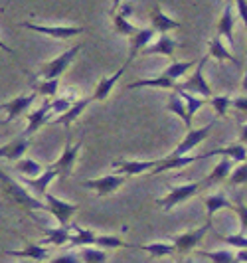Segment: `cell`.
<instances>
[{
  "label": "cell",
  "instance_id": "obj_1",
  "mask_svg": "<svg viewBox=\"0 0 247 263\" xmlns=\"http://www.w3.org/2000/svg\"><path fill=\"white\" fill-rule=\"evenodd\" d=\"M210 55H204L202 60H198L196 62V69L190 73V78L182 81V83H176V87L174 89H182V91H188V93H194V95H200V97H212L214 91H212V87H210L208 79L204 76V67L208 64Z\"/></svg>",
  "mask_w": 247,
  "mask_h": 263
},
{
  "label": "cell",
  "instance_id": "obj_2",
  "mask_svg": "<svg viewBox=\"0 0 247 263\" xmlns=\"http://www.w3.org/2000/svg\"><path fill=\"white\" fill-rule=\"evenodd\" d=\"M210 157H218V153L216 151H208V153H200V155H168V157L164 158H158L155 164V168H150L148 174H160V172H168V171H176V168H184V166H188V164H192V162H198V160H206Z\"/></svg>",
  "mask_w": 247,
  "mask_h": 263
},
{
  "label": "cell",
  "instance_id": "obj_3",
  "mask_svg": "<svg viewBox=\"0 0 247 263\" xmlns=\"http://www.w3.org/2000/svg\"><path fill=\"white\" fill-rule=\"evenodd\" d=\"M79 50H81V44L65 50L64 53H60L58 58H53L50 62H46L44 66L40 67V78L42 79H60L65 73V69L71 66V62L78 58Z\"/></svg>",
  "mask_w": 247,
  "mask_h": 263
},
{
  "label": "cell",
  "instance_id": "obj_4",
  "mask_svg": "<svg viewBox=\"0 0 247 263\" xmlns=\"http://www.w3.org/2000/svg\"><path fill=\"white\" fill-rule=\"evenodd\" d=\"M44 210L50 212L60 226H67L71 222V218L75 216V212H78V204H69L62 198L46 192L44 194Z\"/></svg>",
  "mask_w": 247,
  "mask_h": 263
},
{
  "label": "cell",
  "instance_id": "obj_5",
  "mask_svg": "<svg viewBox=\"0 0 247 263\" xmlns=\"http://www.w3.org/2000/svg\"><path fill=\"white\" fill-rule=\"evenodd\" d=\"M67 131V139H65V148L64 153L60 155V158L50 164L55 174H58V178H65V176H69L71 171H73V166H75V160H78V155L79 151H81V145H83V141H78L75 145L71 143V139H69V129H65Z\"/></svg>",
  "mask_w": 247,
  "mask_h": 263
},
{
  "label": "cell",
  "instance_id": "obj_6",
  "mask_svg": "<svg viewBox=\"0 0 247 263\" xmlns=\"http://www.w3.org/2000/svg\"><path fill=\"white\" fill-rule=\"evenodd\" d=\"M200 188H202V182H186V184L174 186L166 196L158 198L156 204L162 210H170V208H174V206H178V204H182V202L190 200L192 196H196L200 192Z\"/></svg>",
  "mask_w": 247,
  "mask_h": 263
},
{
  "label": "cell",
  "instance_id": "obj_7",
  "mask_svg": "<svg viewBox=\"0 0 247 263\" xmlns=\"http://www.w3.org/2000/svg\"><path fill=\"white\" fill-rule=\"evenodd\" d=\"M20 28H26L32 32H38L44 36H50L55 40H69L75 38L85 32L83 26H44V24H34V22H20Z\"/></svg>",
  "mask_w": 247,
  "mask_h": 263
},
{
  "label": "cell",
  "instance_id": "obj_8",
  "mask_svg": "<svg viewBox=\"0 0 247 263\" xmlns=\"http://www.w3.org/2000/svg\"><path fill=\"white\" fill-rule=\"evenodd\" d=\"M210 226L212 222H206V224L202 226V228H196L192 232H184L180 236H174L172 237V246H174V251L176 253H190V251H194L198 248V243L204 239L206 236V232L210 230Z\"/></svg>",
  "mask_w": 247,
  "mask_h": 263
},
{
  "label": "cell",
  "instance_id": "obj_9",
  "mask_svg": "<svg viewBox=\"0 0 247 263\" xmlns=\"http://www.w3.org/2000/svg\"><path fill=\"white\" fill-rule=\"evenodd\" d=\"M214 127H216V121H210L208 125H204V127H200V129H188L186 137L176 145V148H174L170 155H188L192 148H196L202 141L208 139V135L212 133Z\"/></svg>",
  "mask_w": 247,
  "mask_h": 263
},
{
  "label": "cell",
  "instance_id": "obj_10",
  "mask_svg": "<svg viewBox=\"0 0 247 263\" xmlns=\"http://www.w3.org/2000/svg\"><path fill=\"white\" fill-rule=\"evenodd\" d=\"M125 180H127V176H123V174H107V176H101V178L83 180L81 184H83V188L95 190L99 196H109V194H113L115 190H119L121 186L125 184Z\"/></svg>",
  "mask_w": 247,
  "mask_h": 263
},
{
  "label": "cell",
  "instance_id": "obj_11",
  "mask_svg": "<svg viewBox=\"0 0 247 263\" xmlns=\"http://www.w3.org/2000/svg\"><path fill=\"white\" fill-rule=\"evenodd\" d=\"M36 97H38V93L32 91V93H28V95H18V97H14L10 101L2 103L0 109L6 111V121H4V125L14 121V119H18L20 115H24L28 109L32 107V103L36 101Z\"/></svg>",
  "mask_w": 247,
  "mask_h": 263
},
{
  "label": "cell",
  "instance_id": "obj_12",
  "mask_svg": "<svg viewBox=\"0 0 247 263\" xmlns=\"http://www.w3.org/2000/svg\"><path fill=\"white\" fill-rule=\"evenodd\" d=\"M148 18H150V30H153L155 34H168L170 30H178V28L182 26L178 20H172L170 16L164 14V10L160 8L158 2L150 8Z\"/></svg>",
  "mask_w": 247,
  "mask_h": 263
},
{
  "label": "cell",
  "instance_id": "obj_13",
  "mask_svg": "<svg viewBox=\"0 0 247 263\" xmlns=\"http://www.w3.org/2000/svg\"><path fill=\"white\" fill-rule=\"evenodd\" d=\"M129 66H130V62H125L113 76H105V78H101V81L97 83V87H95V91H93V95H91V101H105V99L111 95V91L115 89L117 81L123 78V73L127 71V67Z\"/></svg>",
  "mask_w": 247,
  "mask_h": 263
},
{
  "label": "cell",
  "instance_id": "obj_14",
  "mask_svg": "<svg viewBox=\"0 0 247 263\" xmlns=\"http://www.w3.org/2000/svg\"><path fill=\"white\" fill-rule=\"evenodd\" d=\"M176 46H178V42L174 38H170L168 34H158V38L153 40L141 53L143 55H166V58H172L174 52H176Z\"/></svg>",
  "mask_w": 247,
  "mask_h": 263
},
{
  "label": "cell",
  "instance_id": "obj_15",
  "mask_svg": "<svg viewBox=\"0 0 247 263\" xmlns=\"http://www.w3.org/2000/svg\"><path fill=\"white\" fill-rule=\"evenodd\" d=\"M156 160H113L111 166L115 168L117 174L123 176H137V174H144L150 168H155Z\"/></svg>",
  "mask_w": 247,
  "mask_h": 263
},
{
  "label": "cell",
  "instance_id": "obj_16",
  "mask_svg": "<svg viewBox=\"0 0 247 263\" xmlns=\"http://www.w3.org/2000/svg\"><path fill=\"white\" fill-rule=\"evenodd\" d=\"M153 40H155V32L150 28H137L135 34L129 36V58H127V62H132Z\"/></svg>",
  "mask_w": 247,
  "mask_h": 263
},
{
  "label": "cell",
  "instance_id": "obj_17",
  "mask_svg": "<svg viewBox=\"0 0 247 263\" xmlns=\"http://www.w3.org/2000/svg\"><path fill=\"white\" fill-rule=\"evenodd\" d=\"M55 178H58L55 171H53L52 166H46V168L40 172L38 176H34V178H26V176H22V182H24V184H26L34 194L44 196V194L48 192V186L52 184Z\"/></svg>",
  "mask_w": 247,
  "mask_h": 263
},
{
  "label": "cell",
  "instance_id": "obj_18",
  "mask_svg": "<svg viewBox=\"0 0 247 263\" xmlns=\"http://www.w3.org/2000/svg\"><path fill=\"white\" fill-rule=\"evenodd\" d=\"M130 14H132V8H130L129 4H119V8L113 12V24H115V30H117V34L121 36H125V38H129L130 34H135V30L137 26H132L129 22Z\"/></svg>",
  "mask_w": 247,
  "mask_h": 263
},
{
  "label": "cell",
  "instance_id": "obj_19",
  "mask_svg": "<svg viewBox=\"0 0 247 263\" xmlns=\"http://www.w3.org/2000/svg\"><path fill=\"white\" fill-rule=\"evenodd\" d=\"M52 117V111H50V101H46L44 105L36 109V111H32V113H28V125H26V131L22 133V135H26V137H32L34 133H38L48 121Z\"/></svg>",
  "mask_w": 247,
  "mask_h": 263
},
{
  "label": "cell",
  "instance_id": "obj_20",
  "mask_svg": "<svg viewBox=\"0 0 247 263\" xmlns=\"http://www.w3.org/2000/svg\"><path fill=\"white\" fill-rule=\"evenodd\" d=\"M234 6H232V2H225L223 12H221L220 20H218V36L225 40L227 44H234Z\"/></svg>",
  "mask_w": 247,
  "mask_h": 263
},
{
  "label": "cell",
  "instance_id": "obj_21",
  "mask_svg": "<svg viewBox=\"0 0 247 263\" xmlns=\"http://www.w3.org/2000/svg\"><path fill=\"white\" fill-rule=\"evenodd\" d=\"M91 103V97H83V99H75L71 105L65 109L64 113H60V115H55V123L58 125H64L65 129H69L71 127V123L75 121V119L85 111V107Z\"/></svg>",
  "mask_w": 247,
  "mask_h": 263
},
{
  "label": "cell",
  "instance_id": "obj_22",
  "mask_svg": "<svg viewBox=\"0 0 247 263\" xmlns=\"http://www.w3.org/2000/svg\"><path fill=\"white\" fill-rule=\"evenodd\" d=\"M30 145H32L30 137H26V135H20L18 139L10 141L8 145L0 146V157L6 158V160H18V158L24 157V153L28 151V146H30Z\"/></svg>",
  "mask_w": 247,
  "mask_h": 263
},
{
  "label": "cell",
  "instance_id": "obj_23",
  "mask_svg": "<svg viewBox=\"0 0 247 263\" xmlns=\"http://www.w3.org/2000/svg\"><path fill=\"white\" fill-rule=\"evenodd\" d=\"M71 236V226H60V228H50L46 230V236L42 237V246H55V248H64L69 241Z\"/></svg>",
  "mask_w": 247,
  "mask_h": 263
},
{
  "label": "cell",
  "instance_id": "obj_24",
  "mask_svg": "<svg viewBox=\"0 0 247 263\" xmlns=\"http://www.w3.org/2000/svg\"><path fill=\"white\" fill-rule=\"evenodd\" d=\"M178 81H172L170 78H166L164 73L156 76V78H146V79H137L129 83L125 89H141V87H155V89H174Z\"/></svg>",
  "mask_w": 247,
  "mask_h": 263
},
{
  "label": "cell",
  "instance_id": "obj_25",
  "mask_svg": "<svg viewBox=\"0 0 247 263\" xmlns=\"http://www.w3.org/2000/svg\"><path fill=\"white\" fill-rule=\"evenodd\" d=\"M204 204H206V218L208 222H212V218L216 216V212L220 210H234L235 204L232 200L223 196V194H210L204 198Z\"/></svg>",
  "mask_w": 247,
  "mask_h": 263
},
{
  "label": "cell",
  "instance_id": "obj_26",
  "mask_svg": "<svg viewBox=\"0 0 247 263\" xmlns=\"http://www.w3.org/2000/svg\"><path fill=\"white\" fill-rule=\"evenodd\" d=\"M208 55L210 58H216V60H220V62H232L235 66H241V62L235 58L234 53L230 52L227 48H225V44L221 42L220 36H214V38L210 40V46H208Z\"/></svg>",
  "mask_w": 247,
  "mask_h": 263
},
{
  "label": "cell",
  "instance_id": "obj_27",
  "mask_svg": "<svg viewBox=\"0 0 247 263\" xmlns=\"http://www.w3.org/2000/svg\"><path fill=\"white\" fill-rule=\"evenodd\" d=\"M6 255H12V257H26V259H34V261L50 259V253L46 250V246H42V243H28L24 250H10V251H6Z\"/></svg>",
  "mask_w": 247,
  "mask_h": 263
},
{
  "label": "cell",
  "instance_id": "obj_28",
  "mask_svg": "<svg viewBox=\"0 0 247 263\" xmlns=\"http://www.w3.org/2000/svg\"><path fill=\"white\" fill-rule=\"evenodd\" d=\"M232 166H234V160L227 157H221V160L212 168V172L208 174V178L204 180V184L202 186H212V184H220L223 182L225 178H227V174L232 171Z\"/></svg>",
  "mask_w": 247,
  "mask_h": 263
},
{
  "label": "cell",
  "instance_id": "obj_29",
  "mask_svg": "<svg viewBox=\"0 0 247 263\" xmlns=\"http://www.w3.org/2000/svg\"><path fill=\"white\" fill-rule=\"evenodd\" d=\"M95 232L87 230V228H81V226H71V236H69V246L71 248H85V246H93L95 241Z\"/></svg>",
  "mask_w": 247,
  "mask_h": 263
},
{
  "label": "cell",
  "instance_id": "obj_30",
  "mask_svg": "<svg viewBox=\"0 0 247 263\" xmlns=\"http://www.w3.org/2000/svg\"><path fill=\"white\" fill-rule=\"evenodd\" d=\"M166 111L170 113H174L176 117H180L184 121V125H186V131L188 129H192V117L188 115V111H186V105H184L182 97L178 95V93H170V99L168 103H166Z\"/></svg>",
  "mask_w": 247,
  "mask_h": 263
},
{
  "label": "cell",
  "instance_id": "obj_31",
  "mask_svg": "<svg viewBox=\"0 0 247 263\" xmlns=\"http://www.w3.org/2000/svg\"><path fill=\"white\" fill-rule=\"evenodd\" d=\"M174 91L182 97L184 105H186V111H188V115H190L192 119H194V115L202 109V107L208 103L206 97H200V95H194V93L182 91V89H174Z\"/></svg>",
  "mask_w": 247,
  "mask_h": 263
},
{
  "label": "cell",
  "instance_id": "obj_32",
  "mask_svg": "<svg viewBox=\"0 0 247 263\" xmlns=\"http://www.w3.org/2000/svg\"><path fill=\"white\" fill-rule=\"evenodd\" d=\"M95 248H101V250H119V248H132L130 243L123 241L119 236H113V234H103V236H95V241H93Z\"/></svg>",
  "mask_w": 247,
  "mask_h": 263
},
{
  "label": "cell",
  "instance_id": "obj_33",
  "mask_svg": "<svg viewBox=\"0 0 247 263\" xmlns=\"http://www.w3.org/2000/svg\"><path fill=\"white\" fill-rule=\"evenodd\" d=\"M16 162V171L20 172L22 176H26V178H34V176H38L40 172L44 171V166L36 162V160H32V158H18V160H14Z\"/></svg>",
  "mask_w": 247,
  "mask_h": 263
},
{
  "label": "cell",
  "instance_id": "obj_34",
  "mask_svg": "<svg viewBox=\"0 0 247 263\" xmlns=\"http://www.w3.org/2000/svg\"><path fill=\"white\" fill-rule=\"evenodd\" d=\"M196 66V62L194 60H190V62H172L162 73L166 76V78H170L172 81H178L180 78H184L192 67Z\"/></svg>",
  "mask_w": 247,
  "mask_h": 263
},
{
  "label": "cell",
  "instance_id": "obj_35",
  "mask_svg": "<svg viewBox=\"0 0 247 263\" xmlns=\"http://www.w3.org/2000/svg\"><path fill=\"white\" fill-rule=\"evenodd\" d=\"M78 259L85 263H103L107 261V251L101 248H91V246H85L83 250L78 253Z\"/></svg>",
  "mask_w": 247,
  "mask_h": 263
},
{
  "label": "cell",
  "instance_id": "obj_36",
  "mask_svg": "<svg viewBox=\"0 0 247 263\" xmlns=\"http://www.w3.org/2000/svg\"><path fill=\"white\" fill-rule=\"evenodd\" d=\"M139 250L146 251L155 257H166L174 253V246L172 243H164V241H155V243H146V246H139Z\"/></svg>",
  "mask_w": 247,
  "mask_h": 263
},
{
  "label": "cell",
  "instance_id": "obj_37",
  "mask_svg": "<svg viewBox=\"0 0 247 263\" xmlns=\"http://www.w3.org/2000/svg\"><path fill=\"white\" fill-rule=\"evenodd\" d=\"M216 153H218V157H227L232 158L234 162H245V146L243 143H239V145H230L225 146V148H216Z\"/></svg>",
  "mask_w": 247,
  "mask_h": 263
},
{
  "label": "cell",
  "instance_id": "obj_38",
  "mask_svg": "<svg viewBox=\"0 0 247 263\" xmlns=\"http://www.w3.org/2000/svg\"><path fill=\"white\" fill-rule=\"evenodd\" d=\"M60 91V79H42L36 85V93L44 99H53Z\"/></svg>",
  "mask_w": 247,
  "mask_h": 263
},
{
  "label": "cell",
  "instance_id": "obj_39",
  "mask_svg": "<svg viewBox=\"0 0 247 263\" xmlns=\"http://www.w3.org/2000/svg\"><path fill=\"white\" fill-rule=\"evenodd\" d=\"M230 101H232V95H212V97H208V103L206 105L214 107V111L218 113V117H227Z\"/></svg>",
  "mask_w": 247,
  "mask_h": 263
},
{
  "label": "cell",
  "instance_id": "obj_40",
  "mask_svg": "<svg viewBox=\"0 0 247 263\" xmlns=\"http://www.w3.org/2000/svg\"><path fill=\"white\" fill-rule=\"evenodd\" d=\"M200 257H208L216 263H234V253L232 251H198Z\"/></svg>",
  "mask_w": 247,
  "mask_h": 263
},
{
  "label": "cell",
  "instance_id": "obj_41",
  "mask_svg": "<svg viewBox=\"0 0 247 263\" xmlns=\"http://www.w3.org/2000/svg\"><path fill=\"white\" fill-rule=\"evenodd\" d=\"M227 180L230 184H237V186H243L247 182V166L245 162H239V166H235L234 172L230 171L227 174Z\"/></svg>",
  "mask_w": 247,
  "mask_h": 263
},
{
  "label": "cell",
  "instance_id": "obj_42",
  "mask_svg": "<svg viewBox=\"0 0 247 263\" xmlns=\"http://www.w3.org/2000/svg\"><path fill=\"white\" fill-rule=\"evenodd\" d=\"M75 99H67V97H53V101H50V111H52V115H60V113H64L67 107L71 105Z\"/></svg>",
  "mask_w": 247,
  "mask_h": 263
},
{
  "label": "cell",
  "instance_id": "obj_43",
  "mask_svg": "<svg viewBox=\"0 0 247 263\" xmlns=\"http://www.w3.org/2000/svg\"><path fill=\"white\" fill-rule=\"evenodd\" d=\"M221 241L227 243V246H234V248H237V250H241V248H245L247 250V237H245V232H243V230H241L239 234H234V236L221 237Z\"/></svg>",
  "mask_w": 247,
  "mask_h": 263
},
{
  "label": "cell",
  "instance_id": "obj_44",
  "mask_svg": "<svg viewBox=\"0 0 247 263\" xmlns=\"http://www.w3.org/2000/svg\"><path fill=\"white\" fill-rule=\"evenodd\" d=\"M230 107H234V109H237V111H241V113L245 115V111H247V99H245V95H239V97H234V99L230 101Z\"/></svg>",
  "mask_w": 247,
  "mask_h": 263
},
{
  "label": "cell",
  "instance_id": "obj_45",
  "mask_svg": "<svg viewBox=\"0 0 247 263\" xmlns=\"http://www.w3.org/2000/svg\"><path fill=\"white\" fill-rule=\"evenodd\" d=\"M235 2V8H237V14H239V18L245 22L247 20V8H245V0H232Z\"/></svg>",
  "mask_w": 247,
  "mask_h": 263
},
{
  "label": "cell",
  "instance_id": "obj_46",
  "mask_svg": "<svg viewBox=\"0 0 247 263\" xmlns=\"http://www.w3.org/2000/svg\"><path fill=\"white\" fill-rule=\"evenodd\" d=\"M78 259V255L73 253V255H60V257H53V261H75Z\"/></svg>",
  "mask_w": 247,
  "mask_h": 263
},
{
  "label": "cell",
  "instance_id": "obj_47",
  "mask_svg": "<svg viewBox=\"0 0 247 263\" xmlns=\"http://www.w3.org/2000/svg\"><path fill=\"white\" fill-rule=\"evenodd\" d=\"M0 50H2V52H6L8 53V55H16V52H14L12 48H10V46H6V44H4V42H2V40H0Z\"/></svg>",
  "mask_w": 247,
  "mask_h": 263
},
{
  "label": "cell",
  "instance_id": "obj_48",
  "mask_svg": "<svg viewBox=\"0 0 247 263\" xmlns=\"http://www.w3.org/2000/svg\"><path fill=\"white\" fill-rule=\"evenodd\" d=\"M234 259L235 261H245L247 259V255H245V248H241V250H239V253H237V255H234Z\"/></svg>",
  "mask_w": 247,
  "mask_h": 263
},
{
  "label": "cell",
  "instance_id": "obj_49",
  "mask_svg": "<svg viewBox=\"0 0 247 263\" xmlns=\"http://www.w3.org/2000/svg\"><path fill=\"white\" fill-rule=\"evenodd\" d=\"M121 2H123V0H113V6H111V14H113L115 10H117L119 4H121Z\"/></svg>",
  "mask_w": 247,
  "mask_h": 263
},
{
  "label": "cell",
  "instance_id": "obj_50",
  "mask_svg": "<svg viewBox=\"0 0 247 263\" xmlns=\"http://www.w3.org/2000/svg\"><path fill=\"white\" fill-rule=\"evenodd\" d=\"M225 2H232V0H225Z\"/></svg>",
  "mask_w": 247,
  "mask_h": 263
}]
</instances>
